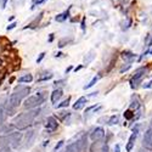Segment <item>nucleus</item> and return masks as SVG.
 <instances>
[{
	"label": "nucleus",
	"mask_w": 152,
	"mask_h": 152,
	"mask_svg": "<svg viewBox=\"0 0 152 152\" xmlns=\"http://www.w3.org/2000/svg\"><path fill=\"white\" fill-rule=\"evenodd\" d=\"M82 29H83V31L85 29V18L82 20Z\"/></svg>",
	"instance_id": "nucleus-30"
},
{
	"label": "nucleus",
	"mask_w": 152,
	"mask_h": 152,
	"mask_svg": "<svg viewBox=\"0 0 152 152\" xmlns=\"http://www.w3.org/2000/svg\"><path fill=\"white\" fill-rule=\"evenodd\" d=\"M83 145H84V140L75 141V142L69 144L66 147V150H64V152H82Z\"/></svg>",
	"instance_id": "nucleus-5"
},
{
	"label": "nucleus",
	"mask_w": 152,
	"mask_h": 152,
	"mask_svg": "<svg viewBox=\"0 0 152 152\" xmlns=\"http://www.w3.org/2000/svg\"><path fill=\"white\" fill-rule=\"evenodd\" d=\"M44 1H45V0H37V1H35V4H34V5H33V6H32V7L37 6V5H40V4H43Z\"/></svg>",
	"instance_id": "nucleus-27"
},
{
	"label": "nucleus",
	"mask_w": 152,
	"mask_h": 152,
	"mask_svg": "<svg viewBox=\"0 0 152 152\" xmlns=\"http://www.w3.org/2000/svg\"><path fill=\"white\" fill-rule=\"evenodd\" d=\"M69 100H71L69 97H67V100H64V101H62L60 105H57V108H60V107H67V106L69 105Z\"/></svg>",
	"instance_id": "nucleus-20"
},
{
	"label": "nucleus",
	"mask_w": 152,
	"mask_h": 152,
	"mask_svg": "<svg viewBox=\"0 0 152 152\" xmlns=\"http://www.w3.org/2000/svg\"><path fill=\"white\" fill-rule=\"evenodd\" d=\"M85 104H86V97H79L77 100V102L73 105V108L74 110H80V108L84 107Z\"/></svg>",
	"instance_id": "nucleus-12"
},
{
	"label": "nucleus",
	"mask_w": 152,
	"mask_h": 152,
	"mask_svg": "<svg viewBox=\"0 0 152 152\" xmlns=\"http://www.w3.org/2000/svg\"><path fill=\"white\" fill-rule=\"evenodd\" d=\"M97 80H99V77H95V78H93V80H91V82H90L88 85H85V86H84V89H85V90H86V89H90L91 86H94V85H95V83L97 82Z\"/></svg>",
	"instance_id": "nucleus-17"
},
{
	"label": "nucleus",
	"mask_w": 152,
	"mask_h": 152,
	"mask_svg": "<svg viewBox=\"0 0 152 152\" xmlns=\"http://www.w3.org/2000/svg\"><path fill=\"white\" fill-rule=\"evenodd\" d=\"M121 151V147H119V145H116V149H115V152H119Z\"/></svg>",
	"instance_id": "nucleus-31"
},
{
	"label": "nucleus",
	"mask_w": 152,
	"mask_h": 152,
	"mask_svg": "<svg viewBox=\"0 0 152 152\" xmlns=\"http://www.w3.org/2000/svg\"><path fill=\"white\" fill-rule=\"evenodd\" d=\"M57 128V121L54 117H49L46 121V129L49 132H54Z\"/></svg>",
	"instance_id": "nucleus-10"
},
{
	"label": "nucleus",
	"mask_w": 152,
	"mask_h": 152,
	"mask_svg": "<svg viewBox=\"0 0 152 152\" xmlns=\"http://www.w3.org/2000/svg\"><path fill=\"white\" fill-rule=\"evenodd\" d=\"M69 10H71V7L67 10V11H64L63 14H60V15L56 16V21H57V22H63L64 20L69 17Z\"/></svg>",
	"instance_id": "nucleus-14"
},
{
	"label": "nucleus",
	"mask_w": 152,
	"mask_h": 152,
	"mask_svg": "<svg viewBox=\"0 0 152 152\" xmlns=\"http://www.w3.org/2000/svg\"><path fill=\"white\" fill-rule=\"evenodd\" d=\"M144 88H145V89H150V88H152V80H151V82H149L147 84H144Z\"/></svg>",
	"instance_id": "nucleus-23"
},
{
	"label": "nucleus",
	"mask_w": 152,
	"mask_h": 152,
	"mask_svg": "<svg viewBox=\"0 0 152 152\" xmlns=\"http://www.w3.org/2000/svg\"><path fill=\"white\" fill-rule=\"evenodd\" d=\"M29 94V88H21V89H17L15 91V93L10 96V105H11L12 107H17L21 101H22V99Z\"/></svg>",
	"instance_id": "nucleus-2"
},
{
	"label": "nucleus",
	"mask_w": 152,
	"mask_h": 152,
	"mask_svg": "<svg viewBox=\"0 0 152 152\" xmlns=\"http://www.w3.org/2000/svg\"><path fill=\"white\" fill-rule=\"evenodd\" d=\"M104 152H108V147H107V149H106V150H105Z\"/></svg>",
	"instance_id": "nucleus-32"
},
{
	"label": "nucleus",
	"mask_w": 152,
	"mask_h": 152,
	"mask_svg": "<svg viewBox=\"0 0 152 152\" xmlns=\"http://www.w3.org/2000/svg\"><path fill=\"white\" fill-rule=\"evenodd\" d=\"M44 56H45V54H44V52H41V54H40V56H39V57H38V60H37V62H38V63H39V62L41 61V60H43V58H44Z\"/></svg>",
	"instance_id": "nucleus-25"
},
{
	"label": "nucleus",
	"mask_w": 152,
	"mask_h": 152,
	"mask_svg": "<svg viewBox=\"0 0 152 152\" xmlns=\"http://www.w3.org/2000/svg\"><path fill=\"white\" fill-rule=\"evenodd\" d=\"M94 58H95V51L91 50V51H89L88 55L84 57V64H89Z\"/></svg>",
	"instance_id": "nucleus-15"
},
{
	"label": "nucleus",
	"mask_w": 152,
	"mask_h": 152,
	"mask_svg": "<svg viewBox=\"0 0 152 152\" xmlns=\"http://www.w3.org/2000/svg\"><path fill=\"white\" fill-rule=\"evenodd\" d=\"M62 145H63V141H60V142H58V144H57V145L55 146V151H57V150H58L60 147H61Z\"/></svg>",
	"instance_id": "nucleus-26"
},
{
	"label": "nucleus",
	"mask_w": 152,
	"mask_h": 152,
	"mask_svg": "<svg viewBox=\"0 0 152 152\" xmlns=\"http://www.w3.org/2000/svg\"><path fill=\"white\" fill-rule=\"evenodd\" d=\"M136 138H138V129H134V132H133L132 135H130V138H129V140H128V144H127V151H128V152H130V151L133 150Z\"/></svg>",
	"instance_id": "nucleus-9"
},
{
	"label": "nucleus",
	"mask_w": 152,
	"mask_h": 152,
	"mask_svg": "<svg viewBox=\"0 0 152 152\" xmlns=\"http://www.w3.org/2000/svg\"><path fill=\"white\" fill-rule=\"evenodd\" d=\"M145 73H146V68H145V67H140L139 69L135 71L134 77L132 78V80H130L132 88H136L138 84L141 82V79H142V77L145 75Z\"/></svg>",
	"instance_id": "nucleus-4"
},
{
	"label": "nucleus",
	"mask_w": 152,
	"mask_h": 152,
	"mask_svg": "<svg viewBox=\"0 0 152 152\" xmlns=\"http://www.w3.org/2000/svg\"><path fill=\"white\" fill-rule=\"evenodd\" d=\"M38 112H39V111H33V112H29V113H23V115H21V116L15 121L16 127L20 128V129L27 128L32 122H33V119H34V117L38 115Z\"/></svg>",
	"instance_id": "nucleus-1"
},
{
	"label": "nucleus",
	"mask_w": 152,
	"mask_h": 152,
	"mask_svg": "<svg viewBox=\"0 0 152 152\" xmlns=\"http://www.w3.org/2000/svg\"><path fill=\"white\" fill-rule=\"evenodd\" d=\"M32 80H33V77H32V74H26L23 77H21L18 79L20 83H31Z\"/></svg>",
	"instance_id": "nucleus-16"
},
{
	"label": "nucleus",
	"mask_w": 152,
	"mask_h": 152,
	"mask_svg": "<svg viewBox=\"0 0 152 152\" xmlns=\"http://www.w3.org/2000/svg\"><path fill=\"white\" fill-rule=\"evenodd\" d=\"M107 149V145L104 141H94L90 146V152H104Z\"/></svg>",
	"instance_id": "nucleus-7"
},
{
	"label": "nucleus",
	"mask_w": 152,
	"mask_h": 152,
	"mask_svg": "<svg viewBox=\"0 0 152 152\" xmlns=\"http://www.w3.org/2000/svg\"><path fill=\"white\" fill-rule=\"evenodd\" d=\"M61 96H62V90L61 89L54 90L52 94H51V102H52V104H56V102L61 99Z\"/></svg>",
	"instance_id": "nucleus-11"
},
{
	"label": "nucleus",
	"mask_w": 152,
	"mask_h": 152,
	"mask_svg": "<svg viewBox=\"0 0 152 152\" xmlns=\"http://www.w3.org/2000/svg\"><path fill=\"white\" fill-rule=\"evenodd\" d=\"M151 128H152V121H151Z\"/></svg>",
	"instance_id": "nucleus-33"
},
{
	"label": "nucleus",
	"mask_w": 152,
	"mask_h": 152,
	"mask_svg": "<svg viewBox=\"0 0 152 152\" xmlns=\"http://www.w3.org/2000/svg\"><path fill=\"white\" fill-rule=\"evenodd\" d=\"M104 136H105V130L102 129L101 127L95 128L93 130V133L90 134V139L93 140V141H99V140H101Z\"/></svg>",
	"instance_id": "nucleus-8"
},
{
	"label": "nucleus",
	"mask_w": 152,
	"mask_h": 152,
	"mask_svg": "<svg viewBox=\"0 0 152 152\" xmlns=\"http://www.w3.org/2000/svg\"><path fill=\"white\" fill-rule=\"evenodd\" d=\"M129 68H130V64H127V66L122 67V68H121V73H124V72H126V71H128Z\"/></svg>",
	"instance_id": "nucleus-22"
},
{
	"label": "nucleus",
	"mask_w": 152,
	"mask_h": 152,
	"mask_svg": "<svg viewBox=\"0 0 152 152\" xmlns=\"http://www.w3.org/2000/svg\"><path fill=\"white\" fill-rule=\"evenodd\" d=\"M142 145L145 146L146 149L152 150V128L147 129V130L145 132L144 140H142Z\"/></svg>",
	"instance_id": "nucleus-6"
},
{
	"label": "nucleus",
	"mask_w": 152,
	"mask_h": 152,
	"mask_svg": "<svg viewBox=\"0 0 152 152\" xmlns=\"http://www.w3.org/2000/svg\"><path fill=\"white\" fill-rule=\"evenodd\" d=\"M71 41H72V39H67V38H64V39H62V40L58 41V46L60 48H63L64 44H68V43H71Z\"/></svg>",
	"instance_id": "nucleus-19"
},
{
	"label": "nucleus",
	"mask_w": 152,
	"mask_h": 152,
	"mask_svg": "<svg viewBox=\"0 0 152 152\" xmlns=\"http://www.w3.org/2000/svg\"><path fill=\"white\" fill-rule=\"evenodd\" d=\"M124 116H126L127 119H132V118H133V113L130 112V111H127L126 113H124Z\"/></svg>",
	"instance_id": "nucleus-21"
},
{
	"label": "nucleus",
	"mask_w": 152,
	"mask_h": 152,
	"mask_svg": "<svg viewBox=\"0 0 152 152\" xmlns=\"http://www.w3.org/2000/svg\"><path fill=\"white\" fill-rule=\"evenodd\" d=\"M118 121H119L118 116H112V117L110 118V121H108V124H111V126H113V124H117V123H118Z\"/></svg>",
	"instance_id": "nucleus-18"
},
{
	"label": "nucleus",
	"mask_w": 152,
	"mask_h": 152,
	"mask_svg": "<svg viewBox=\"0 0 152 152\" xmlns=\"http://www.w3.org/2000/svg\"><path fill=\"white\" fill-rule=\"evenodd\" d=\"M50 78H52V74H49V75H46V77H43L39 80H46V79H50Z\"/></svg>",
	"instance_id": "nucleus-29"
},
{
	"label": "nucleus",
	"mask_w": 152,
	"mask_h": 152,
	"mask_svg": "<svg viewBox=\"0 0 152 152\" xmlns=\"http://www.w3.org/2000/svg\"><path fill=\"white\" fill-rule=\"evenodd\" d=\"M122 57L126 60V61H128V62H133L135 60V55L132 51H123L122 52Z\"/></svg>",
	"instance_id": "nucleus-13"
},
{
	"label": "nucleus",
	"mask_w": 152,
	"mask_h": 152,
	"mask_svg": "<svg viewBox=\"0 0 152 152\" xmlns=\"http://www.w3.org/2000/svg\"><path fill=\"white\" fill-rule=\"evenodd\" d=\"M43 102H44V96H43L41 94H37V95H33V96H29L28 99H26L24 107H27V108H34V107L40 106Z\"/></svg>",
	"instance_id": "nucleus-3"
},
{
	"label": "nucleus",
	"mask_w": 152,
	"mask_h": 152,
	"mask_svg": "<svg viewBox=\"0 0 152 152\" xmlns=\"http://www.w3.org/2000/svg\"><path fill=\"white\" fill-rule=\"evenodd\" d=\"M15 27H16V23H15V22H12V23H10V24L7 26V31H10V29H14V28H15Z\"/></svg>",
	"instance_id": "nucleus-24"
},
{
	"label": "nucleus",
	"mask_w": 152,
	"mask_h": 152,
	"mask_svg": "<svg viewBox=\"0 0 152 152\" xmlns=\"http://www.w3.org/2000/svg\"><path fill=\"white\" fill-rule=\"evenodd\" d=\"M0 63H1V61H0Z\"/></svg>",
	"instance_id": "nucleus-34"
},
{
	"label": "nucleus",
	"mask_w": 152,
	"mask_h": 152,
	"mask_svg": "<svg viewBox=\"0 0 152 152\" xmlns=\"http://www.w3.org/2000/svg\"><path fill=\"white\" fill-rule=\"evenodd\" d=\"M6 1H7V0H1V4H0L1 9H5V6H6Z\"/></svg>",
	"instance_id": "nucleus-28"
}]
</instances>
